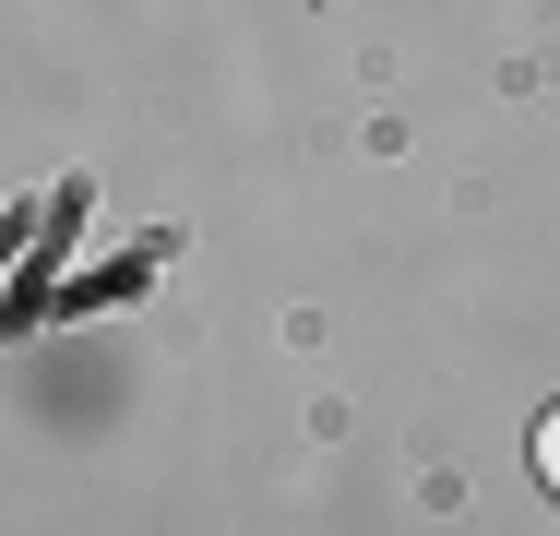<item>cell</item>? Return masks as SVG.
<instances>
[{
  "label": "cell",
  "instance_id": "1",
  "mask_svg": "<svg viewBox=\"0 0 560 536\" xmlns=\"http://www.w3.org/2000/svg\"><path fill=\"white\" fill-rule=\"evenodd\" d=\"M537 477H549V501H560V406L537 418Z\"/></svg>",
  "mask_w": 560,
  "mask_h": 536
}]
</instances>
